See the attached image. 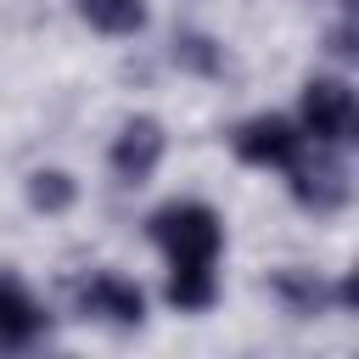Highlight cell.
Segmentation results:
<instances>
[{
	"mask_svg": "<svg viewBox=\"0 0 359 359\" xmlns=\"http://www.w3.org/2000/svg\"><path fill=\"white\" fill-rule=\"evenodd\" d=\"M146 241L168 264H219L224 219L208 202H163L157 213H146Z\"/></svg>",
	"mask_w": 359,
	"mask_h": 359,
	"instance_id": "6da1fadb",
	"label": "cell"
},
{
	"mask_svg": "<svg viewBox=\"0 0 359 359\" xmlns=\"http://www.w3.org/2000/svg\"><path fill=\"white\" fill-rule=\"evenodd\" d=\"M168 309L180 314H208L219 303V264H168V286H163Z\"/></svg>",
	"mask_w": 359,
	"mask_h": 359,
	"instance_id": "9c48e42d",
	"label": "cell"
},
{
	"mask_svg": "<svg viewBox=\"0 0 359 359\" xmlns=\"http://www.w3.org/2000/svg\"><path fill=\"white\" fill-rule=\"evenodd\" d=\"M79 17L107 39H129L146 28V0H79Z\"/></svg>",
	"mask_w": 359,
	"mask_h": 359,
	"instance_id": "30bf717a",
	"label": "cell"
},
{
	"mask_svg": "<svg viewBox=\"0 0 359 359\" xmlns=\"http://www.w3.org/2000/svg\"><path fill=\"white\" fill-rule=\"evenodd\" d=\"M280 174H286L292 202H297V208H309L314 219L342 213V208H348V196H353L348 163H342V151H337V146H314V140H303V151H297Z\"/></svg>",
	"mask_w": 359,
	"mask_h": 359,
	"instance_id": "7a4b0ae2",
	"label": "cell"
},
{
	"mask_svg": "<svg viewBox=\"0 0 359 359\" xmlns=\"http://www.w3.org/2000/svg\"><path fill=\"white\" fill-rule=\"evenodd\" d=\"M269 297L292 320H320L325 309H337V286H325L314 269H297V264H286V269L269 275Z\"/></svg>",
	"mask_w": 359,
	"mask_h": 359,
	"instance_id": "ba28073f",
	"label": "cell"
},
{
	"mask_svg": "<svg viewBox=\"0 0 359 359\" xmlns=\"http://www.w3.org/2000/svg\"><path fill=\"white\" fill-rule=\"evenodd\" d=\"M163 151H168V129L151 112H135V118L118 123V135L107 146V168H112V180L123 191H135V185H146L163 168Z\"/></svg>",
	"mask_w": 359,
	"mask_h": 359,
	"instance_id": "277c9868",
	"label": "cell"
},
{
	"mask_svg": "<svg viewBox=\"0 0 359 359\" xmlns=\"http://www.w3.org/2000/svg\"><path fill=\"white\" fill-rule=\"evenodd\" d=\"M331 50H337V56H353V28H348V22L331 28Z\"/></svg>",
	"mask_w": 359,
	"mask_h": 359,
	"instance_id": "4fadbf2b",
	"label": "cell"
},
{
	"mask_svg": "<svg viewBox=\"0 0 359 359\" xmlns=\"http://www.w3.org/2000/svg\"><path fill=\"white\" fill-rule=\"evenodd\" d=\"M73 309L84 320H95V325L129 331V325L146 320V292L129 275H118V269H90L84 280H73Z\"/></svg>",
	"mask_w": 359,
	"mask_h": 359,
	"instance_id": "5b68a950",
	"label": "cell"
},
{
	"mask_svg": "<svg viewBox=\"0 0 359 359\" xmlns=\"http://www.w3.org/2000/svg\"><path fill=\"white\" fill-rule=\"evenodd\" d=\"M174 62L185 73H224V50L208 39V34H180L174 39Z\"/></svg>",
	"mask_w": 359,
	"mask_h": 359,
	"instance_id": "7c38bea8",
	"label": "cell"
},
{
	"mask_svg": "<svg viewBox=\"0 0 359 359\" xmlns=\"http://www.w3.org/2000/svg\"><path fill=\"white\" fill-rule=\"evenodd\" d=\"M303 129H297V118H280V112H252V118H241L236 123V135H230V151H236V163H247V168H286L297 151H303Z\"/></svg>",
	"mask_w": 359,
	"mask_h": 359,
	"instance_id": "8992f818",
	"label": "cell"
},
{
	"mask_svg": "<svg viewBox=\"0 0 359 359\" xmlns=\"http://www.w3.org/2000/svg\"><path fill=\"white\" fill-rule=\"evenodd\" d=\"M50 337V314L28 297L22 280L0 275V353H28Z\"/></svg>",
	"mask_w": 359,
	"mask_h": 359,
	"instance_id": "52a82bcc",
	"label": "cell"
},
{
	"mask_svg": "<svg viewBox=\"0 0 359 359\" xmlns=\"http://www.w3.org/2000/svg\"><path fill=\"white\" fill-rule=\"evenodd\" d=\"M297 129L314 140V146H337L348 151L353 146V129H359V101L348 90V79L337 73H314L297 95Z\"/></svg>",
	"mask_w": 359,
	"mask_h": 359,
	"instance_id": "3957f363",
	"label": "cell"
},
{
	"mask_svg": "<svg viewBox=\"0 0 359 359\" xmlns=\"http://www.w3.org/2000/svg\"><path fill=\"white\" fill-rule=\"evenodd\" d=\"M73 196H79V185L67 168H34L28 174V208L34 213H67Z\"/></svg>",
	"mask_w": 359,
	"mask_h": 359,
	"instance_id": "8fae6325",
	"label": "cell"
}]
</instances>
